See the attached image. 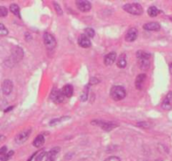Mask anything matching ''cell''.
<instances>
[{
	"mask_svg": "<svg viewBox=\"0 0 172 161\" xmlns=\"http://www.w3.org/2000/svg\"><path fill=\"white\" fill-rule=\"evenodd\" d=\"M61 151V148L60 147H55L49 151L47 154H46V161H55L57 159V154H59Z\"/></svg>",
	"mask_w": 172,
	"mask_h": 161,
	"instance_id": "obj_13",
	"label": "cell"
},
{
	"mask_svg": "<svg viewBox=\"0 0 172 161\" xmlns=\"http://www.w3.org/2000/svg\"><path fill=\"white\" fill-rule=\"evenodd\" d=\"M117 58V54L115 52H110L104 58V64L106 66H112L115 62Z\"/></svg>",
	"mask_w": 172,
	"mask_h": 161,
	"instance_id": "obj_16",
	"label": "cell"
},
{
	"mask_svg": "<svg viewBox=\"0 0 172 161\" xmlns=\"http://www.w3.org/2000/svg\"><path fill=\"white\" fill-rule=\"evenodd\" d=\"M13 154H14V151H9L8 153L6 154V155L3 157V159H2L1 161H8V159L13 156Z\"/></svg>",
	"mask_w": 172,
	"mask_h": 161,
	"instance_id": "obj_31",
	"label": "cell"
},
{
	"mask_svg": "<svg viewBox=\"0 0 172 161\" xmlns=\"http://www.w3.org/2000/svg\"><path fill=\"white\" fill-rule=\"evenodd\" d=\"M162 108L165 110L172 109V91H169L162 102Z\"/></svg>",
	"mask_w": 172,
	"mask_h": 161,
	"instance_id": "obj_9",
	"label": "cell"
},
{
	"mask_svg": "<svg viewBox=\"0 0 172 161\" xmlns=\"http://www.w3.org/2000/svg\"><path fill=\"white\" fill-rule=\"evenodd\" d=\"M9 9L12 13H14V15H16V16L19 17L20 18V10H19V6L15 4V3H13V4H11L10 7H9Z\"/></svg>",
	"mask_w": 172,
	"mask_h": 161,
	"instance_id": "obj_23",
	"label": "cell"
},
{
	"mask_svg": "<svg viewBox=\"0 0 172 161\" xmlns=\"http://www.w3.org/2000/svg\"><path fill=\"white\" fill-rule=\"evenodd\" d=\"M138 34H139V32H138V30L136 28H130L127 32L125 40L128 42H133L137 39Z\"/></svg>",
	"mask_w": 172,
	"mask_h": 161,
	"instance_id": "obj_11",
	"label": "cell"
},
{
	"mask_svg": "<svg viewBox=\"0 0 172 161\" xmlns=\"http://www.w3.org/2000/svg\"><path fill=\"white\" fill-rule=\"evenodd\" d=\"M65 97H71L73 95V87L71 85H66L61 90Z\"/></svg>",
	"mask_w": 172,
	"mask_h": 161,
	"instance_id": "obj_17",
	"label": "cell"
},
{
	"mask_svg": "<svg viewBox=\"0 0 172 161\" xmlns=\"http://www.w3.org/2000/svg\"><path fill=\"white\" fill-rule=\"evenodd\" d=\"M78 44L82 48H89L91 46V40L85 34H82L78 38Z\"/></svg>",
	"mask_w": 172,
	"mask_h": 161,
	"instance_id": "obj_12",
	"label": "cell"
},
{
	"mask_svg": "<svg viewBox=\"0 0 172 161\" xmlns=\"http://www.w3.org/2000/svg\"><path fill=\"white\" fill-rule=\"evenodd\" d=\"M146 78H147V76L145 74H140L136 77V79H135V86H136V88L138 90H142Z\"/></svg>",
	"mask_w": 172,
	"mask_h": 161,
	"instance_id": "obj_15",
	"label": "cell"
},
{
	"mask_svg": "<svg viewBox=\"0 0 172 161\" xmlns=\"http://www.w3.org/2000/svg\"><path fill=\"white\" fill-rule=\"evenodd\" d=\"M44 43L46 48L50 49V50H53V49L57 46V40L55 37L49 33H45L43 36Z\"/></svg>",
	"mask_w": 172,
	"mask_h": 161,
	"instance_id": "obj_5",
	"label": "cell"
},
{
	"mask_svg": "<svg viewBox=\"0 0 172 161\" xmlns=\"http://www.w3.org/2000/svg\"><path fill=\"white\" fill-rule=\"evenodd\" d=\"M110 96L114 101H120L126 97V91L121 86H114L110 91Z\"/></svg>",
	"mask_w": 172,
	"mask_h": 161,
	"instance_id": "obj_2",
	"label": "cell"
},
{
	"mask_svg": "<svg viewBox=\"0 0 172 161\" xmlns=\"http://www.w3.org/2000/svg\"><path fill=\"white\" fill-rule=\"evenodd\" d=\"M117 66H118V67H119V68H124V67H126L127 57L126 55L124 53L120 55V56L118 57V61H117Z\"/></svg>",
	"mask_w": 172,
	"mask_h": 161,
	"instance_id": "obj_19",
	"label": "cell"
},
{
	"mask_svg": "<svg viewBox=\"0 0 172 161\" xmlns=\"http://www.w3.org/2000/svg\"><path fill=\"white\" fill-rule=\"evenodd\" d=\"M160 13V11L155 6H151L148 8V14L150 17H156Z\"/></svg>",
	"mask_w": 172,
	"mask_h": 161,
	"instance_id": "obj_22",
	"label": "cell"
},
{
	"mask_svg": "<svg viewBox=\"0 0 172 161\" xmlns=\"http://www.w3.org/2000/svg\"><path fill=\"white\" fill-rule=\"evenodd\" d=\"M46 154H47L46 152H42V153H41L40 154H38V155L36 156V158H35V161H41L43 159L44 157L46 156Z\"/></svg>",
	"mask_w": 172,
	"mask_h": 161,
	"instance_id": "obj_32",
	"label": "cell"
},
{
	"mask_svg": "<svg viewBox=\"0 0 172 161\" xmlns=\"http://www.w3.org/2000/svg\"><path fill=\"white\" fill-rule=\"evenodd\" d=\"M104 161H121L120 160V159L117 157V156H110V157H108V159H106Z\"/></svg>",
	"mask_w": 172,
	"mask_h": 161,
	"instance_id": "obj_33",
	"label": "cell"
},
{
	"mask_svg": "<svg viewBox=\"0 0 172 161\" xmlns=\"http://www.w3.org/2000/svg\"><path fill=\"white\" fill-rule=\"evenodd\" d=\"M138 126L141 127V128H149L150 127V124L146 123V122H141V123H138Z\"/></svg>",
	"mask_w": 172,
	"mask_h": 161,
	"instance_id": "obj_34",
	"label": "cell"
},
{
	"mask_svg": "<svg viewBox=\"0 0 172 161\" xmlns=\"http://www.w3.org/2000/svg\"><path fill=\"white\" fill-rule=\"evenodd\" d=\"M136 56L137 59H150V54L147 53L144 51H139L136 53Z\"/></svg>",
	"mask_w": 172,
	"mask_h": 161,
	"instance_id": "obj_21",
	"label": "cell"
},
{
	"mask_svg": "<svg viewBox=\"0 0 172 161\" xmlns=\"http://www.w3.org/2000/svg\"><path fill=\"white\" fill-rule=\"evenodd\" d=\"M123 8H124V10H125L130 14H134V15H141L144 12L142 6L137 3H127L125 5H124Z\"/></svg>",
	"mask_w": 172,
	"mask_h": 161,
	"instance_id": "obj_3",
	"label": "cell"
},
{
	"mask_svg": "<svg viewBox=\"0 0 172 161\" xmlns=\"http://www.w3.org/2000/svg\"><path fill=\"white\" fill-rule=\"evenodd\" d=\"M8 34V30H7L3 24L0 23V36H6Z\"/></svg>",
	"mask_w": 172,
	"mask_h": 161,
	"instance_id": "obj_25",
	"label": "cell"
},
{
	"mask_svg": "<svg viewBox=\"0 0 172 161\" xmlns=\"http://www.w3.org/2000/svg\"><path fill=\"white\" fill-rule=\"evenodd\" d=\"M30 134H31V129H26V130H24V131L20 132L19 134H18L15 137V143L18 144H24L26 140L29 139V137L30 136Z\"/></svg>",
	"mask_w": 172,
	"mask_h": 161,
	"instance_id": "obj_6",
	"label": "cell"
},
{
	"mask_svg": "<svg viewBox=\"0 0 172 161\" xmlns=\"http://www.w3.org/2000/svg\"><path fill=\"white\" fill-rule=\"evenodd\" d=\"M51 99L56 103H61L64 101L65 97L61 93V91H59L57 89H54L53 91H51Z\"/></svg>",
	"mask_w": 172,
	"mask_h": 161,
	"instance_id": "obj_7",
	"label": "cell"
},
{
	"mask_svg": "<svg viewBox=\"0 0 172 161\" xmlns=\"http://www.w3.org/2000/svg\"><path fill=\"white\" fill-rule=\"evenodd\" d=\"M67 118H69L67 117V118H57V119H54V120H52L50 123V125H57V124H59V122L61 123V120H64V119H67Z\"/></svg>",
	"mask_w": 172,
	"mask_h": 161,
	"instance_id": "obj_30",
	"label": "cell"
},
{
	"mask_svg": "<svg viewBox=\"0 0 172 161\" xmlns=\"http://www.w3.org/2000/svg\"><path fill=\"white\" fill-rule=\"evenodd\" d=\"M160 24L157 23V22H150L147 24H144L143 28L145 30H149V31H158L160 30Z\"/></svg>",
	"mask_w": 172,
	"mask_h": 161,
	"instance_id": "obj_14",
	"label": "cell"
},
{
	"mask_svg": "<svg viewBox=\"0 0 172 161\" xmlns=\"http://www.w3.org/2000/svg\"><path fill=\"white\" fill-rule=\"evenodd\" d=\"M91 124L93 125H97V126L100 127L101 129H103L104 131L109 132L111 130H113V129H115L116 127L118 126V124L112 123V122H104V121L101 120H92Z\"/></svg>",
	"mask_w": 172,
	"mask_h": 161,
	"instance_id": "obj_4",
	"label": "cell"
},
{
	"mask_svg": "<svg viewBox=\"0 0 172 161\" xmlns=\"http://www.w3.org/2000/svg\"><path fill=\"white\" fill-rule=\"evenodd\" d=\"M88 86H85V88H84L82 93H81V95L80 96V99H81V102H86V99H87V97H88Z\"/></svg>",
	"mask_w": 172,
	"mask_h": 161,
	"instance_id": "obj_24",
	"label": "cell"
},
{
	"mask_svg": "<svg viewBox=\"0 0 172 161\" xmlns=\"http://www.w3.org/2000/svg\"><path fill=\"white\" fill-rule=\"evenodd\" d=\"M44 143H45V137L42 134H40L35 139L34 142H33V145L36 148H40L44 144Z\"/></svg>",
	"mask_w": 172,
	"mask_h": 161,
	"instance_id": "obj_20",
	"label": "cell"
},
{
	"mask_svg": "<svg viewBox=\"0 0 172 161\" xmlns=\"http://www.w3.org/2000/svg\"><path fill=\"white\" fill-rule=\"evenodd\" d=\"M7 154V147L6 146H3L0 149V160H2L3 158Z\"/></svg>",
	"mask_w": 172,
	"mask_h": 161,
	"instance_id": "obj_29",
	"label": "cell"
},
{
	"mask_svg": "<svg viewBox=\"0 0 172 161\" xmlns=\"http://www.w3.org/2000/svg\"><path fill=\"white\" fill-rule=\"evenodd\" d=\"M13 87H14V85L10 80L6 79L3 80V84H2V91L4 95H7V96L9 95L13 91Z\"/></svg>",
	"mask_w": 172,
	"mask_h": 161,
	"instance_id": "obj_10",
	"label": "cell"
},
{
	"mask_svg": "<svg viewBox=\"0 0 172 161\" xmlns=\"http://www.w3.org/2000/svg\"><path fill=\"white\" fill-rule=\"evenodd\" d=\"M6 139V137L4 135H0V144Z\"/></svg>",
	"mask_w": 172,
	"mask_h": 161,
	"instance_id": "obj_36",
	"label": "cell"
},
{
	"mask_svg": "<svg viewBox=\"0 0 172 161\" xmlns=\"http://www.w3.org/2000/svg\"><path fill=\"white\" fill-rule=\"evenodd\" d=\"M97 83H99V80H98L97 78L91 77V79H90V84H91V85H95V84Z\"/></svg>",
	"mask_w": 172,
	"mask_h": 161,
	"instance_id": "obj_35",
	"label": "cell"
},
{
	"mask_svg": "<svg viewBox=\"0 0 172 161\" xmlns=\"http://www.w3.org/2000/svg\"><path fill=\"white\" fill-rule=\"evenodd\" d=\"M85 35H86L88 38L94 37L95 31L93 30V29H91V28H87V29L85 30Z\"/></svg>",
	"mask_w": 172,
	"mask_h": 161,
	"instance_id": "obj_26",
	"label": "cell"
},
{
	"mask_svg": "<svg viewBox=\"0 0 172 161\" xmlns=\"http://www.w3.org/2000/svg\"><path fill=\"white\" fill-rule=\"evenodd\" d=\"M8 15V9L4 6H0V17H5Z\"/></svg>",
	"mask_w": 172,
	"mask_h": 161,
	"instance_id": "obj_28",
	"label": "cell"
},
{
	"mask_svg": "<svg viewBox=\"0 0 172 161\" xmlns=\"http://www.w3.org/2000/svg\"><path fill=\"white\" fill-rule=\"evenodd\" d=\"M23 57H24V51L22 48H20L19 46H14L11 51V56L6 62H8V66H12L14 64H16L17 62L20 61L23 59Z\"/></svg>",
	"mask_w": 172,
	"mask_h": 161,
	"instance_id": "obj_1",
	"label": "cell"
},
{
	"mask_svg": "<svg viewBox=\"0 0 172 161\" xmlns=\"http://www.w3.org/2000/svg\"><path fill=\"white\" fill-rule=\"evenodd\" d=\"M53 5H54V8L55 9H56V11H57V14H58V15H62V14H63V11H62L60 4H58L57 2H53Z\"/></svg>",
	"mask_w": 172,
	"mask_h": 161,
	"instance_id": "obj_27",
	"label": "cell"
},
{
	"mask_svg": "<svg viewBox=\"0 0 172 161\" xmlns=\"http://www.w3.org/2000/svg\"><path fill=\"white\" fill-rule=\"evenodd\" d=\"M138 63H139L140 68L142 70H148L150 66V59H139L138 60Z\"/></svg>",
	"mask_w": 172,
	"mask_h": 161,
	"instance_id": "obj_18",
	"label": "cell"
},
{
	"mask_svg": "<svg viewBox=\"0 0 172 161\" xmlns=\"http://www.w3.org/2000/svg\"><path fill=\"white\" fill-rule=\"evenodd\" d=\"M76 4L77 6V8L82 12H88L91 8V3L86 0H77L76 1Z\"/></svg>",
	"mask_w": 172,
	"mask_h": 161,
	"instance_id": "obj_8",
	"label": "cell"
},
{
	"mask_svg": "<svg viewBox=\"0 0 172 161\" xmlns=\"http://www.w3.org/2000/svg\"><path fill=\"white\" fill-rule=\"evenodd\" d=\"M170 72L172 74V63L170 65Z\"/></svg>",
	"mask_w": 172,
	"mask_h": 161,
	"instance_id": "obj_37",
	"label": "cell"
}]
</instances>
